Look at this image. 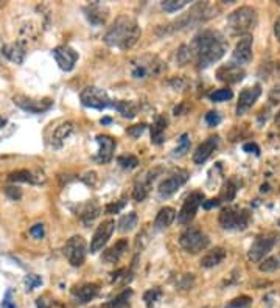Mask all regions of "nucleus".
<instances>
[{
  "mask_svg": "<svg viewBox=\"0 0 280 308\" xmlns=\"http://www.w3.org/2000/svg\"><path fill=\"white\" fill-rule=\"evenodd\" d=\"M190 48L192 51H195L198 66L201 69H206L224 56L228 50V42L219 31L206 30L193 39Z\"/></svg>",
  "mask_w": 280,
  "mask_h": 308,
  "instance_id": "1",
  "label": "nucleus"
},
{
  "mask_svg": "<svg viewBox=\"0 0 280 308\" xmlns=\"http://www.w3.org/2000/svg\"><path fill=\"white\" fill-rule=\"evenodd\" d=\"M140 27L129 16H119L112 27L104 34V42L109 47H116L120 50H128L137 44L140 39Z\"/></svg>",
  "mask_w": 280,
  "mask_h": 308,
  "instance_id": "2",
  "label": "nucleus"
},
{
  "mask_svg": "<svg viewBox=\"0 0 280 308\" xmlns=\"http://www.w3.org/2000/svg\"><path fill=\"white\" fill-rule=\"evenodd\" d=\"M257 25V11L251 7H240L228 17V27L232 34L249 33Z\"/></svg>",
  "mask_w": 280,
  "mask_h": 308,
  "instance_id": "3",
  "label": "nucleus"
},
{
  "mask_svg": "<svg viewBox=\"0 0 280 308\" xmlns=\"http://www.w3.org/2000/svg\"><path fill=\"white\" fill-rule=\"evenodd\" d=\"M277 241H278V234L275 232H266L263 235H258L255 241L252 243V246L249 247V252H248L249 260L254 263H260L265 259V255L271 252V249L275 246Z\"/></svg>",
  "mask_w": 280,
  "mask_h": 308,
  "instance_id": "4",
  "label": "nucleus"
},
{
  "mask_svg": "<svg viewBox=\"0 0 280 308\" xmlns=\"http://www.w3.org/2000/svg\"><path fill=\"white\" fill-rule=\"evenodd\" d=\"M179 244L182 249H185L190 254H198L204 251L209 246V238L206 234H202L198 227H189L185 229L179 237Z\"/></svg>",
  "mask_w": 280,
  "mask_h": 308,
  "instance_id": "5",
  "label": "nucleus"
},
{
  "mask_svg": "<svg viewBox=\"0 0 280 308\" xmlns=\"http://www.w3.org/2000/svg\"><path fill=\"white\" fill-rule=\"evenodd\" d=\"M251 220V214L248 210H237V209H224L219 214V224L222 229H237V230H243L248 227Z\"/></svg>",
  "mask_w": 280,
  "mask_h": 308,
  "instance_id": "6",
  "label": "nucleus"
},
{
  "mask_svg": "<svg viewBox=\"0 0 280 308\" xmlns=\"http://www.w3.org/2000/svg\"><path fill=\"white\" fill-rule=\"evenodd\" d=\"M86 240L81 235H75L64 244V255L72 266H81L86 260Z\"/></svg>",
  "mask_w": 280,
  "mask_h": 308,
  "instance_id": "7",
  "label": "nucleus"
},
{
  "mask_svg": "<svg viewBox=\"0 0 280 308\" xmlns=\"http://www.w3.org/2000/svg\"><path fill=\"white\" fill-rule=\"evenodd\" d=\"M80 98L84 106L94 108V109H106L112 105L107 93L103 89L95 87V86H89V87L83 89Z\"/></svg>",
  "mask_w": 280,
  "mask_h": 308,
  "instance_id": "8",
  "label": "nucleus"
},
{
  "mask_svg": "<svg viewBox=\"0 0 280 308\" xmlns=\"http://www.w3.org/2000/svg\"><path fill=\"white\" fill-rule=\"evenodd\" d=\"M204 202V195H202V191H192L187 198H185V201H184V204H182V207H181V210H179V214H178V221L181 223V224H190V221L195 218V215H196V212H198V209H199V205Z\"/></svg>",
  "mask_w": 280,
  "mask_h": 308,
  "instance_id": "9",
  "label": "nucleus"
},
{
  "mask_svg": "<svg viewBox=\"0 0 280 308\" xmlns=\"http://www.w3.org/2000/svg\"><path fill=\"white\" fill-rule=\"evenodd\" d=\"M189 181V173L185 170H176L173 171L170 176H168L166 179H163L159 185V195L163 196V198H168L172 196L178 191L179 187H182L185 182Z\"/></svg>",
  "mask_w": 280,
  "mask_h": 308,
  "instance_id": "10",
  "label": "nucleus"
},
{
  "mask_svg": "<svg viewBox=\"0 0 280 308\" xmlns=\"http://www.w3.org/2000/svg\"><path fill=\"white\" fill-rule=\"evenodd\" d=\"M114 229H116V223L112 220H106L97 227V230L92 237V241H90V252L92 254H95V252H98L104 247V244L110 238Z\"/></svg>",
  "mask_w": 280,
  "mask_h": 308,
  "instance_id": "11",
  "label": "nucleus"
},
{
  "mask_svg": "<svg viewBox=\"0 0 280 308\" xmlns=\"http://www.w3.org/2000/svg\"><path fill=\"white\" fill-rule=\"evenodd\" d=\"M53 56H54L56 63H58V66L66 72H70L75 67L77 61H78V53L69 45L56 47L53 50Z\"/></svg>",
  "mask_w": 280,
  "mask_h": 308,
  "instance_id": "12",
  "label": "nucleus"
},
{
  "mask_svg": "<svg viewBox=\"0 0 280 308\" xmlns=\"http://www.w3.org/2000/svg\"><path fill=\"white\" fill-rule=\"evenodd\" d=\"M14 103H16V105H17L19 108H22V109H25V111H28V112H33V114L44 112V111L50 109L51 105H53V101H51L50 98L34 100V98H28V97H24V95L14 97Z\"/></svg>",
  "mask_w": 280,
  "mask_h": 308,
  "instance_id": "13",
  "label": "nucleus"
},
{
  "mask_svg": "<svg viewBox=\"0 0 280 308\" xmlns=\"http://www.w3.org/2000/svg\"><path fill=\"white\" fill-rule=\"evenodd\" d=\"M260 93H262V89H260L258 84H255V86H252V87L243 89V90L240 92V95H238L237 114H238V116H243L245 112H248V111L254 106V103L258 100Z\"/></svg>",
  "mask_w": 280,
  "mask_h": 308,
  "instance_id": "14",
  "label": "nucleus"
},
{
  "mask_svg": "<svg viewBox=\"0 0 280 308\" xmlns=\"http://www.w3.org/2000/svg\"><path fill=\"white\" fill-rule=\"evenodd\" d=\"M232 60H234V64L237 66H245L252 60V37L251 36H245L238 41L232 53Z\"/></svg>",
  "mask_w": 280,
  "mask_h": 308,
  "instance_id": "15",
  "label": "nucleus"
},
{
  "mask_svg": "<svg viewBox=\"0 0 280 308\" xmlns=\"http://www.w3.org/2000/svg\"><path fill=\"white\" fill-rule=\"evenodd\" d=\"M216 76L222 83L235 84V83H240L245 78V70L240 66L231 63V64H226V66H221L216 70Z\"/></svg>",
  "mask_w": 280,
  "mask_h": 308,
  "instance_id": "16",
  "label": "nucleus"
},
{
  "mask_svg": "<svg viewBox=\"0 0 280 308\" xmlns=\"http://www.w3.org/2000/svg\"><path fill=\"white\" fill-rule=\"evenodd\" d=\"M97 142H98V154L95 156V159L100 164H107L112 159V154H114L116 140L109 136H98Z\"/></svg>",
  "mask_w": 280,
  "mask_h": 308,
  "instance_id": "17",
  "label": "nucleus"
},
{
  "mask_svg": "<svg viewBox=\"0 0 280 308\" xmlns=\"http://www.w3.org/2000/svg\"><path fill=\"white\" fill-rule=\"evenodd\" d=\"M216 146H218V137L216 136H212L207 140H204L202 143H199L196 151L193 152V162L198 164V165L204 164L212 156V152L216 149Z\"/></svg>",
  "mask_w": 280,
  "mask_h": 308,
  "instance_id": "18",
  "label": "nucleus"
},
{
  "mask_svg": "<svg viewBox=\"0 0 280 308\" xmlns=\"http://www.w3.org/2000/svg\"><path fill=\"white\" fill-rule=\"evenodd\" d=\"M84 13H86L87 21H89L92 25H103V24L107 21V16H109V10H107L104 5L98 4V2L87 5V7L84 8Z\"/></svg>",
  "mask_w": 280,
  "mask_h": 308,
  "instance_id": "19",
  "label": "nucleus"
},
{
  "mask_svg": "<svg viewBox=\"0 0 280 308\" xmlns=\"http://www.w3.org/2000/svg\"><path fill=\"white\" fill-rule=\"evenodd\" d=\"M160 63L156 60V58H153V60H150L148 63H145L143 60H140V63H134V67H133V76L134 78H137V80H140V78H146V75L148 73H153V75H157L159 72H160Z\"/></svg>",
  "mask_w": 280,
  "mask_h": 308,
  "instance_id": "20",
  "label": "nucleus"
},
{
  "mask_svg": "<svg viewBox=\"0 0 280 308\" xmlns=\"http://www.w3.org/2000/svg\"><path fill=\"white\" fill-rule=\"evenodd\" d=\"M128 251V240H120L114 246L106 249L101 255V260L104 263H116L122 259V255Z\"/></svg>",
  "mask_w": 280,
  "mask_h": 308,
  "instance_id": "21",
  "label": "nucleus"
},
{
  "mask_svg": "<svg viewBox=\"0 0 280 308\" xmlns=\"http://www.w3.org/2000/svg\"><path fill=\"white\" fill-rule=\"evenodd\" d=\"M72 131H73V123H70V122H66V123H63V125H60V126H56V128L53 129L51 140H50L51 146L61 148L63 143L66 142V139L72 134Z\"/></svg>",
  "mask_w": 280,
  "mask_h": 308,
  "instance_id": "22",
  "label": "nucleus"
},
{
  "mask_svg": "<svg viewBox=\"0 0 280 308\" xmlns=\"http://www.w3.org/2000/svg\"><path fill=\"white\" fill-rule=\"evenodd\" d=\"M224 259H226V249L224 247H213L209 251L202 259H201V266L202 268H215L218 266Z\"/></svg>",
  "mask_w": 280,
  "mask_h": 308,
  "instance_id": "23",
  "label": "nucleus"
},
{
  "mask_svg": "<svg viewBox=\"0 0 280 308\" xmlns=\"http://www.w3.org/2000/svg\"><path fill=\"white\" fill-rule=\"evenodd\" d=\"M176 218V210L173 207H162L154 220V227L157 230L166 229L168 226H172V223Z\"/></svg>",
  "mask_w": 280,
  "mask_h": 308,
  "instance_id": "24",
  "label": "nucleus"
},
{
  "mask_svg": "<svg viewBox=\"0 0 280 308\" xmlns=\"http://www.w3.org/2000/svg\"><path fill=\"white\" fill-rule=\"evenodd\" d=\"M4 55L10 61H13L16 64H21L24 61L25 55H27V51H25V47L21 42H14V44H8V45L4 47Z\"/></svg>",
  "mask_w": 280,
  "mask_h": 308,
  "instance_id": "25",
  "label": "nucleus"
},
{
  "mask_svg": "<svg viewBox=\"0 0 280 308\" xmlns=\"http://www.w3.org/2000/svg\"><path fill=\"white\" fill-rule=\"evenodd\" d=\"M154 178H156V171H154V173L151 171V173L145 175V178L140 179V181L136 184L134 191H133V198H134L136 201H143V199L146 198V195H148V191H150V187H151V182L154 181Z\"/></svg>",
  "mask_w": 280,
  "mask_h": 308,
  "instance_id": "26",
  "label": "nucleus"
},
{
  "mask_svg": "<svg viewBox=\"0 0 280 308\" xmlns=\"http://www.w3.org/2000/svg\"><path fill=\"white\" fill-rule=\"evenodd\" d=\"M166 125H168V120L163 116L157 117L156 122L153 123V126H151V142L154 145H160L165 140L163 139V132L166 129Z\"/></svg>",
  "mask_w": 280,
  "mask_h": 308,
  "instance_id": "27",
  "label": "nucleus"
},
{
  "mask_svg": "<svg viewBox=\"0 0 280 308\" xmlns=\"http://www.w3.org/2000/svg\"><path fill=\"white\" fill-rule=\"evenodd\" d=\"M98 290L100 288H98L97 283H86V285L80 286L78 290H73V296L78 297L80 302L86 303V302H89L90 299H94L98 294Z\"/></svg>",
  "mask_w": 280,
  "mask_h": 308,
  "instance_id": "28",
  "label": "nucleus"
},
{
  "mask_svg": "<svg viewBox=\"0 0 280 308\" xmlns=\"http://www.w3.org/2000/svg\"><path fill=\"white\" fill-rule=\"evenodd\" d=\"M10 181H13V182L39 184V182H44V178H42V175L41 176H34V173L30 171V170H19V171H13L10 175Z\"/></svg>",
  "mask_w": 280,
  "mask_h": 308,
  "instance_id": "29",
  "label": "nucleus"
},
{
  "mask_svg": "<svg viewBox=\"0 0 280 308\" xmlns=\"http://www.w3.org/2000/svg\"><path fill=\"white\" fill-rule=\"evenodd\" d=\"M114 106H116V109L125 119H134L137 116V105H136L134 101H125V100H122V101L116 103Z\"/></svg>",
  "mask_w": 280,
  "mask_h": 308,
  "instance_id": "30",
  "label": "nucleus"
},
{
  "mask_svg": "<svg viewBox=\"0 0 280 308\" xmlns=\"http://www.w3.org/2000/svg\"><path fill=\"white\" fill-rule=\"evenodd\" d=\"M98 215H100V207H98V205H97L95 202H87V204H84L83 209H81V214H80L81 220H83L86 224L90 223V221H94Z\"/></svg>",
  "mask_w": 280,
  "mask_h": 308,
  "instance_id": "31",
  "label": "nucleus"
},
{
  "mask_svg": "<svg viewBox=\"0 0 280 308\" xmlns=\"http://www.w3.org/2000/svg\"><path fill=\"white\" fill-rule=\"evenodd\" d=\"M137 221H139V217L136 212H131L125 217L120 218L119 221V230L120 232H131L136 226H137Z\"/></svg>",
  "mask_w": 280,
  "mask_h": 308,
  "instance_id": "32",
  "label": "nucleus"
},
{
  "mask_svg": "<svg viewBox=\"0 0 280 308\" xmlns=\"http://www.w3.org/2000/svg\"><path fill=\"white\" fill-rule=\"evenodd\" d=\"M235 195H237V187L234 185V182H228L226 185H224L222 188H221V195H219V201H226V202H231V201H234V198H235Z\"/></svg>",
  "mask_w": 280,
  "mask_h": 308,
  "instance_id": "33",
  "label": "nucleus"
},
{
  "mask_svg": "<svg viewBox=\"0 0 280 308\" xmlns=\"http://www.w3.org/2000/svg\"><path fill=\"white\" fill-rule=\"evenodd\" d=\"M187 4H189V0H163L162 8L168 13H175V11L182 10Z\"/></svg>",
  "mask_w": 280,
  "mask_h": 308,
  "instance_id": "34",
  "label": "nucleus"
},
{
  "mask_svg": "<svg viewBox=\"0 0 280 308\" xmlns=\"http://www.w3.org/2000/svg\"><path fill=\"white\" fill-rule=\"evenodd\" d=\"M278 266H280V263H278L277 257H269V259L262 260L260 265H258V268H260L262 273H272V271H275Z\"/></svg>",
  "mask_w": 280,
  "mask_h": 308,
  "instance_id": "35",
  "label": "nucleus"
},
{
  "mask_svg": "<svg viewBox=\"0 0 280 308\" xmlns=\"http://www.w3.org/2000/svg\"><path fill=\"white\" fill-rule=\"evenodd\" d=\"M190 149V137L189 134H182L179 139V145L176 146L173 156H184V154Z\"/></svg>",
  "mask_w": 280,
  "mask_h": 308,
  "instance_id": "36",
  "label": "nucleus"
},
{
  "mask_svg": "<svg viewBox=\"0 0 280 308\" xmlns=\"http://www.w3.org/2000/svg\"><path fill=\"white\" fill-rule=\"evenodd\" d=\"M234 97L231 89H218L215 92L210 93V100L212 101H228Z\"/></svg>",
  "mask_w": 280,
  "mask_h": 308,
  "instance_id": "37",
  "label": "nucleus"
},
{
  "mask_svg": "<svg viewBox=\"0 0 280 308\" xmlns=\"http://www.w3.org/2000/svg\"><path fill=\"white\" fill-rule=\"evenodd\" d=\"M159 297H160V290H159V288L148 290V291L143 294V300H145V303H146L148 308H153L154 303L159 300Z\"/></svg>",
  "mask_w": 280,
  "mask_h": 308,
  "instance_id": "38",
  "label": "nucleus"
},
{
  "mask_svg": "<svg viewBox=\"0 0 280 308\" xmlns=\"http://www.w3.org/2000/svg\"><path fill=\"white\" fill-rule=\"evenodd\" d=\"M117 162L123 167V168H128V170H133L139 165V159L136 156H133V154H128V156H120L117 159Z\"/></svg>",
  "mask_w": 280,
  "mask_h": 308,
  "instance_id": "39",
  "label": "nucleus"
},
{
  "mask_svg": "<svg viewBox=\"0 0 280 308\" xmlns=\"http://www.w3.org/2000/svg\"><path fill=\"white\" fill-rule=\"evenodd\" d=\"M192 60V48L189 45H182L179 50H178V61L181 66L187 64L189 61Z\"/></svg>",
  "mask_w": 280,
  "mask_h": 308,
  "instance_id": "40",
  "label": "nucleus"
},
{
  "mask_svg": "<svg viewBox=\"0 0 280 308\" xmlns=\"http://www.w3.org/2000/svg\"><path fill=\"white\" fill-rule=\"evenodd\" d=\"M251 303H252V299L249 296H240V297H235L228 305V308H248Z\"/></svg>",
  "mask_w": 280,
  "mask_h": 308,
  "instance_id": "41",
  "label": "nucleus"
},
{
  "mask_svg": "<svg viewBox=\"0 0 280 308\" xmlns=\"http://www.w3.org/2000/svg\"><path fill=\"white\" fill-rule=\"evenodd\" d=\"M128 296H131V291H125V293H122L119 297H116V299H114V300H116V308H131L129 303L126 302V300H128Z\"/></svg>",
  "mask_w": 280,
  "mask_h": 308,
  "instance_id": "42",
  "label": "nucleus"
},
{
  "mask_svg": "<svg viewBox=\"0 0 280 308\" xmlns=\"http://www.w3.org/2000/svg\"><path fill=\"white\" fill-rule=\"evenodd\" d=\"M123 207H125V201H120V202H112V204H107L106 207H104V210H106L107 214H119Z\"/></svg>",
  "mask_w": 280,
  "mask_h": 308,
  "instance_id": "43",
  "label": "nucleus"
},
{
  "mask_svg": "<svg viewBox=\"0 0 280 308\" xmlns=\"http://www.w3.org/2000/svg\"><path fill=\"white\" fill-rule=\"evenodd\" d=\"M219 114L218 112H215V111H210V112H207L206 114V122H207V125H210V126H216L218 123H219Z\"/></svg>",
  "mask_w": 280,
  "mask_h": 308,
  "instance_id": "44",
  "label": "nucleus"
},
{
  "mask_svg": "<svg viewBox=\"0 0 280 308\" xmlns=\"http://www.w3.org/2000/svg\"><path fill=\"white\" fill-rule=\"evenodd\" d=\"M143 131H145V125H143V123H140V125H134V126H131V128L126 129V132H128L131 137H139Z\"/></svg>",
  "mask_w": 280,
  "mask_h": 308,
  "instance_id": "45",
  "label": "nucleus"
},
{
  "mask_svg": "<svg viewBox=\"0 0 280 308\" xmlns=\"http://www.w3.org/2000/svg\"><path fill=\"white\" fill-rule=\"evenodd\" d=\"M5 193H7V196H10L11 199H21V196H22V191H21V188H17V187H7L5 188Z\"/></svg>",
  "mask_w": 280,
  "mask_h": 308,
  "instance_id": "46",
  "label": "nucleus"
},
{
  "mask_svg": "<svg viewBox=\"0 0 280 308\" xmlns=\"http://www.w3.org/2000/svg\"><path fill=\"white\" fill-rule=\"evenodd\" d=\"M30 235L33 238H42L44 237V224H34L31 229H30Z\"/></svg>",
  "mask_w": 280,
  "mask_h": 308,
  "instance_id": "47",
  "label": "nucleus"
},
{
  "mask_svg": "<svg viewBox=\"0 0 280 308\" xmlns=\"http://www.w3.org/2000/svg\"><path fill=\"white\" fill-rule=\"evenodd\" d=\"M269 101L272 103V105H277V103H280V84L275 86L271 93H269Z\"/></svg>",
  "mask_w": 280,
  "mask_h": 308,
  "instance_id": "48",
  "label": "nucleus"
},
{
  "mask_svg": "<svg viewBox=\"0 0 280 308\" xmlns=\"http://www.w3.org/2000/svg\"><path fill=\"white\" fill-rule=\"evenodd\" d=\"M219 204H221V201H219L218 198H213V199L204 201V202H202V207L207 209V210H210V209H213V207H218Z\"/></svg>",
  "mask_w": 280,
  "mask_h": 308,
  "instance_id": "49",
  "label": "nucleus"
},
{
  "mask_svg": "<svg viewBox=\"0 0 280 308\" xmlns=\"http://www.w3.org/2000/svg\"><path fill=\"white\" fill-rule=\"evenodd\" d=\"M27 285H28L30 290H33L34 286L41 285V279H39L38 276H34V274H30V276L27 277Z\"/></svg>",
  "mask_w": 280,
  "mask_h": 308,
  "instance_id": "50",
  "label": "nucleus"
},
{
  "mask_svg": "<svg viewBox=\"0 0 280 308\" xmlns=\"http://www.w3.org/2000/svg\"><path fill=\"white\" fill-rule=\"evenodd\" d=\"M38 303V308H50L51 306V300H47V297H39L36 300Z\"/></svg>",
  "mask_w": 280,
  "mask_h": 308,
  "instance_id": "51",
  "label": "nucleus"
},
{
  "mask_svg": "<svg viewBox=\"0 0 280 308\" xmlns=\"http://www.w3.org/2000/svg\"><path fill=\"white\" fill-rule=\"evenodd\" d=\"M243 149L246 151V152H254V154H258V146L255 145V143H246L245 146H243Z\"/></svg>",
  "mask_w": 280,
  "mask_h": 308,
  "instance_id": "52",
  "label": "nucleus"
},
{
  "mask_svg": "<svg viewBox=\"0 0 280 308\" xmlns=\"http://www.w3.org/2000/svg\"><path fill=\"white\" fill-rule=\"evenodd\" d=\"M274 34H275V37H277V41L280 42V17L275 21V24H274Z\"/></svg>",
  "mask_w": 280,
  "mask_h": 308,
  "instance_id": "53",
  "label": "nucleus"
},
{
  "mask_svg": "<svg viewBox=\"0 0 280 308\" xmlns=\"http://www.w3.org/2000/svg\"><path fill=\"white\" fill-rule=\"evenodd\" d=\"M100 308H116V300H112V302H107V303H103Z\"/></svg>",
  "mask_w": 280,
  "mask_h": 308,
  "instance_id": "54",
  "label": "nucleus"
},
{
  "mask_svg": "<svg viewBox=\"0 0 280 308\" xmlns=\"http://www.w3.org/2000/svg\"><path fill=\"white\" fill-rule=\"evenodd\" d=\"M5 123H7V120H5L4 117H0V128H4V126H5Z\"/></svg>",
  "mask_w": 280,
  "mask_h": 308,
  "instance_id": "55",
  "label": "nucleus"
},
{
  "mask_svg": "<svg viewBox=\"0 0 280 308\" xmlns=\"http://www.w3.org/2000/svg\"><path fill=\"white\" fill-rule=\"evenodd\" d=\"M275 125H278V126H280V111H278V114L275 116Z\"/></svg>",
  "mask_w": 280,
  "mask_h": 308,
  "instance_id": "56",
  "label": "nucleus"
},
{
  "mask_svg": "<svg viewBox=\"0 0 280 308\" xmlns=\"http://www.w3.org/2000/svg\"><path fill=\"white\" fill-rule=\"evenodd\" d=\"M101 123H110V119H103Z\"/></svg>",
  "mask_w": 280,
  "mask_h": 308,
  "instance_id": "57",
  "label": "nucleus"
},
{
  "mask_svg": "<svg viewBox=\"0 0 280 308\" xmlns=\"http://www.w3.org/2000/svg\"><path fill=\"white\" fill-rule=\"evenodd\" d=\"M278 226H280V220H278Z\"/></svg>",
  "mask_w": 280,
  "mask_h": 308,
  "instance_id": "58",
  "label": "nucleus"
}]
</instances>
